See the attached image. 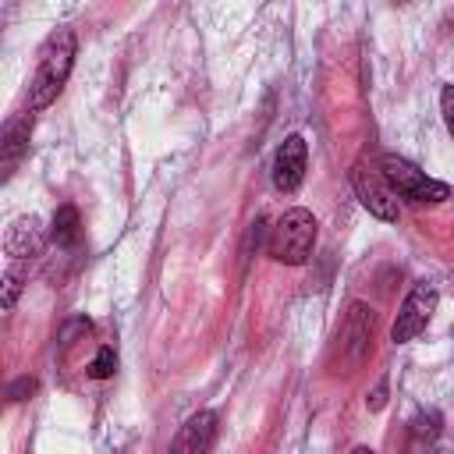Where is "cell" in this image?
Returning a JSON list of instances; mask_svg holds the SVG:
<instances>
[{
    "instance_id": "obj_1",
    "label": "cell",
    "mask_w": 454,
    "mask_h": 454,
    "mask_svg": "<svg viewBox=\"0 0 454 454\" xmlns=\"http://www.w3.org/2000/svg\"><path fill=\"white\" fill-rule=\"evenodd\" d=\"M74 32L71 28H57L46 35L39 60H35V74L28 82V110H46L67 85L71 67H74Z\"/></svg>"
},
{
    "instance_id": "obj_2",
    "label": "cell",
    "mask_w": 454,
    "mask_h": 454,
    "mask_svg": "<svg viewBox=\"0 0 454 454\" xmlns=\"http://www.w3.org/2000/svg\"><path fill=\"white\" fill-rule=\"evenodd\" d=\"M316 238H319V223L309 209L294 206L287 213L277 216V223L270 227V238H266V255L273 262H284V266H301L312 248H316Z\"/></svg>"
},
{
    "instance_id": "obj_3",
    "label": "cell",
    "mask_w": 454,
    "mask_h": 454,
    "mask_svg": "<svg viewBox=\"0 0 454 454\" xmlns=\"http://www.w3.org/2000/svg\"><path fill=\"white\" fill-rule=\"evenodd\" d=\"M380 170H383V177L390 181L394 195H401V199H408V202H415V206H436V202L450 199V188H447L443 181L429 177L426 170H419L411 160H404V156H397V153H383V156H380Z\"/></svg>"
},
{
    "instance_id": "obj_4",
    "label": "cell",
    "mask_w": 454,
    "mask_h": 454,
    "mask_svg": "<svg viewBox=\"0 0 454 454\" xmlns=\"http://www.w3.org/2000/svg\"><path fill=\"white\" fill-rule=\"evenodd\" d=\"M351 188H355L358 202L369 209V216H376L383 223H394L397 220V195H394V188H390V181L383 177L380 167L358 160L351 167Z\"/></svg>"
},
{
    "instance_id": "obj_5",
    "label": "cell",
    "mask_w": 454,
    "mask_h": 454,
    "mask_svg": "<svg viewBox=\"0 0 454 454\" xmlns=\"http://www.w3.org/2000/svg\"><path fill=\"white\" fill-rule=\"evenodd\" d=\"M436 301H440L436 287H433L429 280H419V284L408 291V298L401 301V309H397V319H394V326H390V340H394V344L415 340V337L429 326V319H433V312H436Z\"/></svg>"
},
{
    "instance_id": "obj_6",
    "label": "cell",
    "mask_w": 454,
    "mask_h": 454,
    "mask_svg": "<svg viewBox=\"0 0 454 454\" xmlns=\"http://www.w3.org/2000/svg\"><path fill=\"white\" fill-rule=\"evenodd\" d=\"M369 340H372V309L365 301H351L348 312H344V323L337 330V351H340L348 369L365 362Z\"/></svg>"
},
{
    "instance_id": "obj_7",
    "label": "cell",
    "mask_w": 454,
    "mask_h": 454,
    "mask_svg": "<svg viewBox=\"0 0 454 454\" xmlns=\"http://www.w3.org/2000/svg\"><path fill=\"white\" fill-rule=\"evenodd\" d=\"M305 163H309V149L301 135H287L273 156V188L277 192H298V184L305 181Z\"/></svg>"
},
{
    "instance_id": "obj_8",
    "label": "cell",
    "mask_w": 454,
    "mask_h": 454,
    "mask_svg": "<svg viewBox=\"0 0 454 454\" xmlns=\"http://www.w3.org/2000/svg\"><path fill=\"white\" fill-rule=\"evenodd\" d=\"M213 443H216V411L202 408L177 429L170 454H209Z\"/></svg>"
},
{
    "instance_id": "obj_9",
    "label": "cell",
    "mask_w": 454,
    "mask_h": 454,
    "mask_svg": "<svg viewBox=\"0 0 454 454\" xmlns=\"http://www.w3.org/2000/svg\"><path fill=\"white\" fill-rule=\"evenodd\" d=\"M43 245H46V234H43V223H39L35 216H28V213H25V216L11 220L7 234H4V248H7V255H11L14 262L39 255V252H43Z\"/></svg>"
},
{
    "instance_id": "obj_10",
    "label": "cell",
    "mask_w": 454,
    "mask_h": 454,
    "mask_svg": "<svg viewBox=\"0 0 454 454\" xmlns=\"http://www.w3.org/2000/svg\"><path fill=\"white\" fill-rule=\"evenodd\" d=\"M28 135H32V114H21V117H11L4 124V142H0V160H4V170H11L25 149H28Z\"/></svg>"
},
{
    "instance_id": "obj_11",
    "label": "cell",
    "mask_w": 454,
    "mask_h": 454,
    "mask_svg": "<svg viewBox=\"0 0 454 454\" xmlns=\"http://www.w3.org/2000/svg\"><path fill=\"white\" fill-rule=\"evenodd\" d=\"M78 234H82V216H78V209H74V206H60V209L53 213V223H50V241L60 245V248H67V245L78 241Z\"/></svg>"
},
{
    "instance_id": "obj_12",
    "label": "cell",
    "mask_w": 454,
    "mask_h": 454,
    "mask_svg": "<svg viewBox=\"0 0 454 454\" xmlns=\"http://www.w3.org/2000/svg\"><path fill=\"white\" fill-rule=\"evenodd\" d=\"M21 284H25V266L21 262H11L4 270V294H0V305L4 309H14V301L21 294Z\"/></svg>"
},
{
    "instance_id": "obj_13",
    "label": "cell",
    "mask_w": 454,
    "mask_h": 454,
    "mask_svg": "<svg viewBox=\"0 0 454 454\" xmlns=\"http://www.w3.org/2000/svg\"><path fill=\"white\" fill-rule=\"evenodd\" d=\"M114 369H117V351H114L110 344H103V348L96 351V358L89 362V376H92V380H106V376H114Z\"/></svg>"
},
{
    "instance_id": "obj_14",
    "label": "cell",
    "mask_w": 454,
    "mask_h": 454,
    "mask_svg": "<svg viewBox=\"0 0 454 454\" xmlns=\"http://www.w3.org/2000/svg\"><path fill=\"white\" fill-rule=\"evenodd\" d=\"M411 433H415L419 440H422V436H429V440H433V436L440 433V415H436V411H419V415H415V422H411Z\"/></svg>"
},
{
    "instance_id": "obj_15",
    "label": "cell",
    "mask_w": 454,
    "mask_h": 454,
    "mask_svg": "<svg viewBox=\"0 0 454 454\" xmlns=\"http://www.w3.org/2000/svg\"><path fill=\"white\" fill-rule=\"evenodd\" d=\"M440 114H443V124L454 138V85H443L440 89Z\"/></svg>"
},
{
    "instance_id": "obj_16",
    "label": "cell",
    "mask_w": 454,
    "mask_h": 454,
    "mask_svg": "<svg viewBox=\"0 0 454 454\" xmlns=\"http://www.w3.org/2000/svg\"><path fill=\"white\" fill-rule=\"evenodd\" d=\"M35 387H39V383H35L32 376H21V380H14V383L7 387V397H11V401H28V397L35 394Z\"/></svg>"
},
{
    "instance_id": "obj_17",
    "label": "cell",
    "mask_w": 454,
    "mask_h": 454,
    "mask_svg": "<svg viewBox=\"0 0 454 454\" xmlns=\"http://www.w3.org/2000/svg\"><path fill=\"white\" fill-rule=\"evenodd\" d=\"M365 404H369V411H383V404H387V380H380L372 387V394L365 397Z\"/></svg>"
},
{
    "instance_id": "obj_18",
    "label": "cell",
    "mask_w": 454,
    "mask_h": 454,
    "mask_svg": "<svg viewBox=\"0 0 454 454\" xmlns=\"http://www.w3.org/2000/svg\"><path fill=\"white\" fill-rule=\"evenodd\" d=\"M351 454H376V450H372V447H355Z\"/></svg>"
}]
</instances>
